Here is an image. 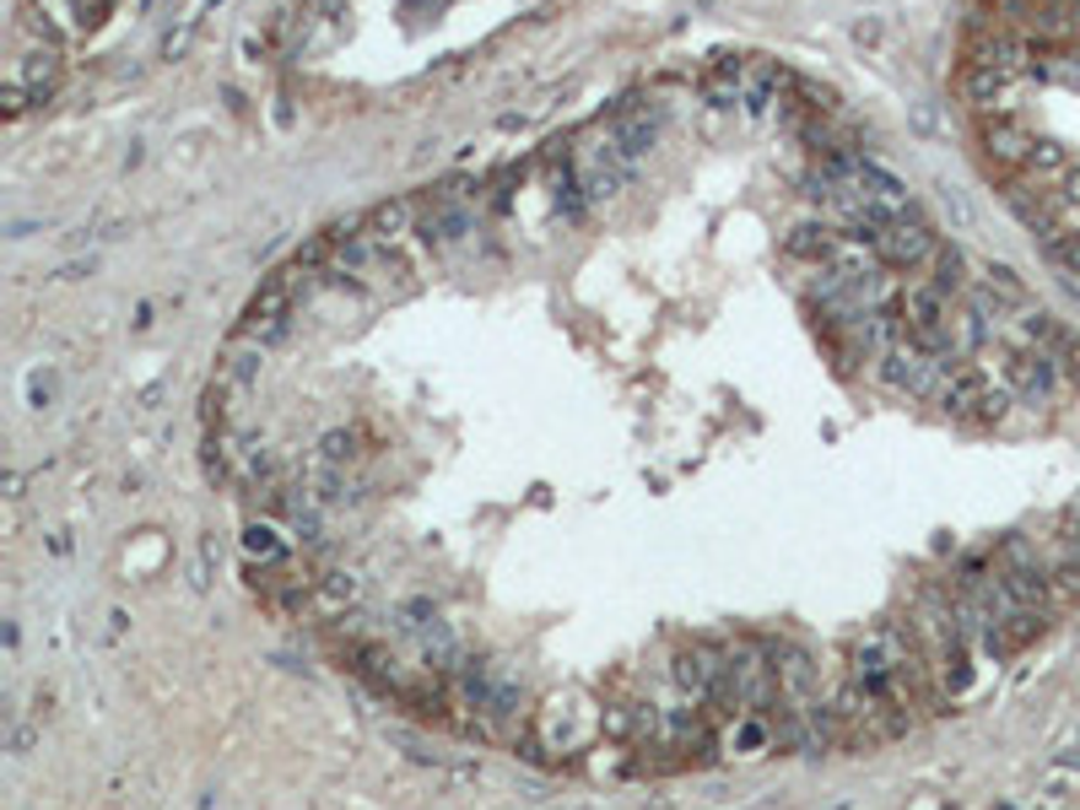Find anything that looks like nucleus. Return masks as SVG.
I'll return each instance as SVG.
<instances>
[{
    "label": "nucleus",
    "mask_w": 1080,
    "mask_h": 810,
    "mask_svg": "<svg viewBox=\"0 0 1080 810\" xmlns=\"http://www.w3.org/2000/svg\"><path fill=\"white\" fill-rule=\"evenodd\" d=\"M876 373L892 384V389H903V395H914V400H940V389H945V378L956 373L945 357H934L929 346H919L914 335H892L886 340V351L876 357Z\"/></svg>",
    "instance_id": "1"
},
{
    "label": "nucleus",
    "mask_w": 1080,
    "mask_h": 810,
    "mask_svg": "<svg viewBox=\"0 0 1080 810\" xmlns=\"http://www.w3.org/2000/svg\"><path fill=\"white\" fill-rule=\"evenodd\" d=\"M859 244L886 265V271H929V260L940 254V238H934V227H929L919 211H908V216H892V222H876L870 233H859Z\"/></svg>",
    "instance_id": "2"
},
{
    "label": "nucleus",
    "mask_w": 1080,
    "mask_h": 810,
    "mask_svg": "<svg viewBox=\"0 0 1080 810\" xmlns=\"http://www.w3.org/2000/svg\"><path fill=\"white\" fill-rule=\"evenodd\" d=\"M1010 389L1005 384H994L989 373H978V367H956L951 378H945V389H940V411L945 416H956V422H967V427H1000L1005 416H1010Z\"/></svg>",
    "instance_id": "3"
},
{
    "label": "nucleus",
    "mask_w": 1080,
    "mask_h": 810,
    "mask_svg": "<svg viewBox=\"0 0 1080 810\" xmlns=\"http://www.w3.org/2000/svg\"><path fill=\"white\" fill-rule=\"evenodd\" d=\"M60 76H65V60H60V49L38 43V49L16 54V65H11V82H5V120H22L33 103H49V98L60 92Z\"/></svg>",
    "instance_id": "4"
},
{
    "label": "nucleus",
    "mask_w": 1080,
    "mask_h": 810,
    "mask_svg": "<svg viewBox=\"0 0 1080 810\" xmlns=\"http://www.w3.org/2000/svg\"><path fill=\"white\" fill-rule=\"evenodd\" d=\"M1000 384L1027 400V406H1048L1059 389V362L1048 346H1005L1000 351Z\"/></svg>",
    "instance_id": "5"
},
{
    "label": "nucleus",
    "mask_w": 1080,
    "mask_h": 810,
    "mask_svg": "<svg viewBox=\"0 0 1080 810\" xmlns=\"http://www.w3.org/2000/svg\"><path fill=\"white\" fill-rule=\"evenodd\" d=\"M854 244H859V238H854L848 227H832V222H799V227H789L783 254H789V260H799V265H810V271H827V265H837Z\"/></svg>",
    "instance_id": "6"
},
{
    "label": "nucleus",
    "mask_w": 1080,
    "mask_h": 810,
    "mask_svg": "<svg viewBox=\"0 0 1080 810\" xmlns=\"http://www.w3.org/2000/svg\"><path fill=\"white\" fill-rule=\"evenodd\" d=\"M983 158L994 162V167H1005V173H1027V162L1038 152V130L1032 125H1021L1016 114H994V120H983Z\"/></svg>",
    "instance_id": "7"
},
{
    "label": "nucleus",
    "mask_w": 1080,
    "mask_h": 810,
    "mask_svg": "<svg viewBox=\"0 0 1080 810\" xmlns=\"http://www.w3.org/2000/svg\"><path fill=\"white\" fill-rule=\"evenodd\" d=\"M244 546L260 551L265 562H282V557H287V540H276V524H249V529H244Z\"/></svg>",
    "instance_id": "8"
}]
</instances>
